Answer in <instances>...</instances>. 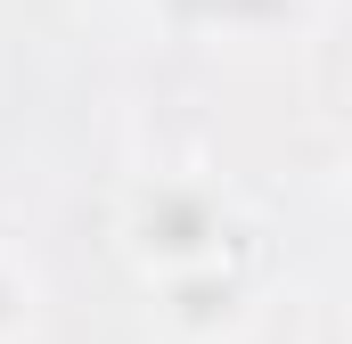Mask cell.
<instances>
[{"label": "cell", "instance_id": "cell-1", "mask_svg": "<svg viewBox=\"0 0 352 344\" xmlns=\"http://www.w3.org/2000/svg\"><path fill=\"white\" fill-rule=\"evenodd\" d=\"M115 238L156 287V279H180V270L230 262L246 246V205L213 172H140L115 205Z\"/></svg>", "mask_w": 352, "mask_h": 344}, {"label": "cell", "instance_id": "cell-2", "mask_svg": "<svg viewBox=\"0 0 352 344\" xmlns=\"http://www.w3.org/2000/svg\"><path fill=\"white\" fill-rule=\"evenodd\" d=\"M156 320L164 336L180 344H230L246 320H254V279L246 262H205V270H180V279H156Z\"/></svg>", "mask_w": 352, "mask_h": 344}, {"label": "cell", "instance_id": "cell-3", "mask_svg": "<svg viewBox=\"0 0 352 344\" xmlns=\"http://www.w3.org/2000/svg\"><path fill=\"white\" fill-rule=\"evenodd\" d=\"M33 328H41V270L33 255L0 246V344H33Z\"/></svg>", "mask_w": 352, "mask_h": 344}]
</instances>
